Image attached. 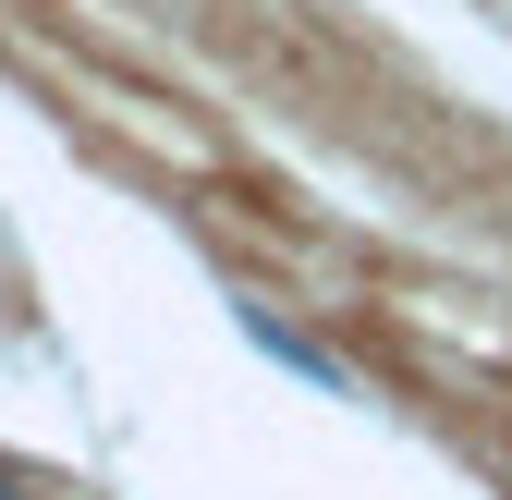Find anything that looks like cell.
Listing matches in <instances>:
<instances>
[{
    "label": "cell",
    "mask_w": 512,
    "mask_h": 500,
    "mask_svg": "<svg viewBox=\"0 0 512 500\" xmlns=\"http://www.w3.org/2000/svg\"><path fill=\"white\" fill-rule=\"evenodd\" d=\"M0 500H37V476H13V464H0Z\"/></svg>",
    "instance_id": "7a4b0ae2"
},
{
    "label": "cell",
    "mask_w": 512,
    "mask_h": 500,
    "mask_svg": "<svg viewBox=\"0 0 512 500\" xmlns=\"http://www.w3.org/2000/svg\"><path fill=\"white\" fill-rule=\"evenodd\" d=\"M232 330H244L256 354H269V366H293V379H317V391H354V366H342L330 342H305V330L281 318V305H256V293H244V305H232Z\"/></svg>",
    "instance_id": "6da1fadb"
}]
</instances>
